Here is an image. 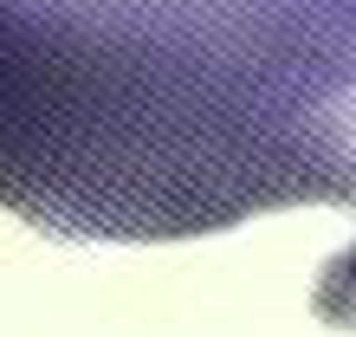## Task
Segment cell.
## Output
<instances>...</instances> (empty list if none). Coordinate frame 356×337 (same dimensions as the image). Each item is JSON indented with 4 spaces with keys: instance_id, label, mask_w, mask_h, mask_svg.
Returning a JSON list of instances; mask_svg holds the SVG:
<instances>
[{
    "instance_id": "cell-1",
    "label": "cell",
    "mask_w": 356,
    "mask_h": 337,
    "mask_svg": "<svg viewBox=\"0 0 356 337\" xmlns=\"http://www.w3.org/2000/svg\"><path fill=\"white\" fill-rule=\"evenodd\" d=\"M356 195V0H0V207L78 240Z\"/></svg>"
},
{
    "instance_id": "cell-2",
    "label": "cell",
    "mask_w": 356,
    "mask_h": 337,
    "mask_svg": "<svg viewBox=\"0 0 356 337\" xmlns=\"http://www.w3.org/2000/svg\"><path fill=\"white\" fill-rule=\"evenodd\" d=\"M318 318L324 324H343V331H356V246H343L337 260L324 266V279H318Z\"/></svg>"
}]
</instances>
